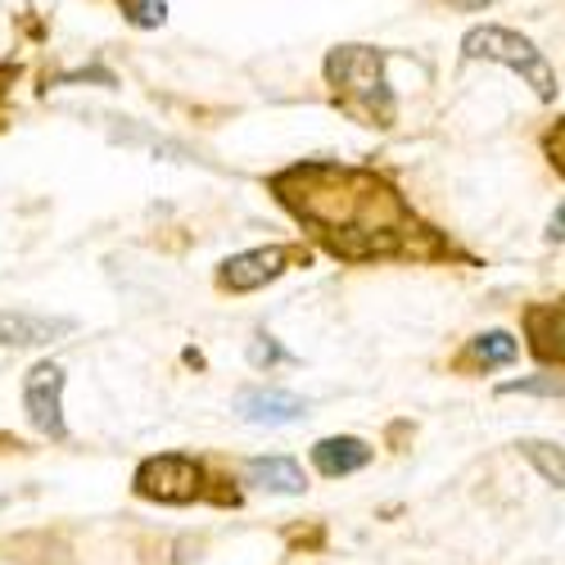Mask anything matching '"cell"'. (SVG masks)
<instances>
[{"label":"cell","mask_w":565,"mask_h":565,"mask_svg":"<svg viewBox=\"0 0 565 565\" xmlns=\"http://www.w3.org/2000/svg\"><path fill=\"white\" fill-rule=\"evenodd\" d=\"M118 10L131 28H163L168 19V0H118Z\"/></svg>","instance_id":"obj_14"},{"label":"cell","mask_w":565,"mask_h":565,"mask_svg":"<svg viewBox=\"0 0 565 565\" xmlns=\"http://www.w3.org/2000/svg\"><path fill=\"white\" fill-rule=\"evenodd\" d=\"M543 150H547V159H552V168L565 177V122H556L547 136H543Z\"/></svg>","instance_id":"obj_17"},{"label":"cell","mask_w":565,"mask_h":565,"mask_svg":"<svg viewBox=\"0 0 565 565\" xmlns=\"http://www.w3.org/2000/svg\"><path fill=\"white\" fill-rule=\"evenodd\" d=\"M271 195L286 204L312 241L344 263L435 258L444 245L412 213L398 185L366 168L308 159L271 177Z\"/></svg>","instance_id":"obj_1"},{"label":"cell","mask_w":565,"mask_h":565,"mask_svg":"<svg viewBox=\"0 0 565 565\" xmlns=\"http://www.w3.org/2000/svg\"><path fill=\"white\" fill-rule=\"evenodd\" d=\"M235 412L249 426H290L308 412V403L290 390H267V385H254V390H241L235 394Z\"/></svg>","instance_id":"obj_8"},{"label":"cell","mask_w":565,"mask_h":565,"mask_svg":"<svg viewBox=\"0 0 565 565\" xmlns=\"http://www.w3.org/2000/svg\"><path fill=\"white\" fill-rule=\"evenodd\" d=\"M249 362H254V366H286V362H290V353L280 349L271 335H263V331H258V335L249 340Z\"/></svg>","instance_id":"obj_16"},{"label":"cell","mask_w":565,"mask_h":565,"mask_svg":"<svg viewBox=\"0 0 565 565\" xmlns=\"http://www.w3.org/2000/svg\"><path fill=\"white\" fill-rule=\"evenodd\" d=\"M77 331L73 317H45V312H0V344L6 349H45Z\"/></svg>","instance_id":"obj_7"},{"label":"cell","mask_w":565,"mask_h":565,"mask_svg":"<svg viewBox=\"0 0 565 565\" xmlns=\"http://www.w3.org/2000/svg\"><path fill=\"white\" fill-rule=\"evenodd\" d=\"M502 394H543V398H556V394H565V381H556V375H521V381H507Z\"/></svg>","instance_id":"obj_15"},{"label":"cell","mask_w":565,"mask_h":565,"mask_svg":"<svg viewBox=\"0 0 565 565\" xmlns=\"http://www.w3.org/2000/svg\"><path fill=\"white\" fill-rule=\"evenodd\" d=\"M461 55L466 60H489V64H502L511 73H521L534 86V96L543 105L556 100V73H552V64L543 60L539 45L530 36H521V32L498 28V23H480V28H470L461 36Z\"/></svg>","instance_id":"obj_3"},{"label":"cell","mask_w":565,"mask_h":565,"mask_svg":"<svg viewBox=\"0 0 565 565\" xmlns=\"http://www.w3.org/2000/svg\"><path fill=\"white\" fill-rule=\"evenodd\" d=\"M543 235H547L552 245H556V241H565V204H556V213H552V222H547V231H543Z\"/></svg>","instance_id":"obj_19"},{"label":"cell","mask_w":565,"mask_h":565,"mask_svg":"<svg viewBox=\"0 0 565 565\" xmlns=\"http://www.w3.org/2000/svg\"><path fill=\"white\" fill-rule=\"evenodd\" d=\"M312 466L321 470L326 480H340V476H353V470L371 466V448L353 435H335V439H321L312 448Z\"/></svg>","instance_id":"obj_11"},{"label":"cell","mask_w":565,"mask_h":565,"mask_svg":"<svg viewBox=\"0 0 565 565\" xmlns=\"http://www.w3.org/2000/svg\"><path fill=\"white\" fill-rule=\"evenodd\" d=\"M245 480L254 489H267V493H280V498H299L308 489L303 466L295 457H249L245 461Z\"/></svg>","instance_id":"obj_10"},{"label":"cell","mask_w":565,"mask_h":565,"mask_svg":"<svg viewBox=\"0 0 565 565\" xmlns=\"http://www.w3.org/2000/svg\"><path fill=\"white\" fill-rule=\"evenodd\" d=\"M385 64H390V51H381V45H335L326 55V86H331L335 105L362 127H394L398 118V100H394Z\"/></svg>","instance_id":"obj_2"},{"label":"cell","mask_w":565,"mask_h":565,"mask_svg":"<svg viewBox=\"0 0 565 565\" xmlns=\"http://www.w3.org/2000/svg\"><path fill=\"white\" fill-rule=\"evenodd\" d=\"M131 489L146 502L185 507V502L204 498V466L195 457H185V452H159V457H146L136 466Z\"/></svg>","instance_id":"obj_4"},{"label":"cell","mask_w":565,"mask_h":565,"mask_svg":"<svg viewBox=\"0 0 565 565\" xmlns=\"http://www.w3.org/2000/svg\"><path fill=\"white\" fill-rule=\"evenodd\" d=\"M457 10H480V6H489V0H452Z\"/></svg>","instance_id":"obj_21"},{"label":"cell","mask_w":565,"mask_h":565,"mask_svg":"<svg viewBox=\"0 0 565 565\" xmlns=\"http://www.w3.org/2000/svg\"><path fill=\"white\" fill-rule=\"evenodd\" d=\"M521 452L530 457V466L539 470V476H543L547 484L565 489V448H556V444H543V439H525V444H521Z\"/></svg>","instance_id":"obj_13"},{"label":"cell","mask_w":565,"mask_h":565,"mask_svg":"<svg viewBox=\"0 0 565 565\" xmlns=\"http://www.w3.org/2000/svg\"><path fill=\"white\" fill-rule=\"evenodd\" d=\"M19 77V64H0V96H6V82Z\"/></svg>","instance_id":"obj_20"},{"label":"cell","mask_w":565,"mask_h":565,"mask_svg":"<svg viewBox=\"0 0 565 565\" xmlns=\"http://www.w3.org/2000/svg\"><path fill=\"white\" fill-rule=\"evenodd\" d=\"M68 82H100V86H114V73L105 68H77V73H60L55 86H68Z\"/></svg>","instance_id":"obj_18"},{"label":"cell","mask_w":565,"mask_h":565,"mask_svg":"<svg viewBox=\"0 0 565 565\" xmlns=\"http://www.w3.org/2000/svg\"><path fill=\"white\" fill-rule=\"evenodd\" d=\"M515 353H521V344H515L507 331H484L466 344V358L461 366H476V371H493V366H507L515 362Z\"/></svg>","instance_id":"obj_12"},{"label":"cell","mask_w":565,"mask_h":565,"mask_svg":"<svg viewBox=\"0 0 565 565\" xmlns=\"http://www.w3.org/2000/svg\"><path fill=\"white\" fill-rule=\"evenodd\" d=\"M295 263V249L286 245H267V249H249V254H235L217 267V286L231 290V295H249V290H263L267 280H276Z\"/></svg>","instance_id":"obj_6"},{"label":"cell","mask_w":565,"mask_h":565,"mask_svg":"<svg viewBox=\"0 0 565 565\" xmlns=\"http://www.w3.org/2000/svg\"><path fill=\"white\" fill-rule=\"evenodd\" d=\"M525 335L539 362L565 366V299L552 303H530L525 308Z\"/></svg>","instance_id":"obj_9"},{"label":"cell","mask_w":565,"mask_h":565,"mask_svg":"<svg viewBox=\"0 0 565 565\" xmlns=\"http://www.w3.org/2000/svg\"><path fill=\"white\" fill-rule=\"evenodd\" d=\"M64 366L60 362H36L23 375V407L28 420L45 435V439H68V420H64Z\"/></svg>","instance_id":"obj_5"}]
</instances>
